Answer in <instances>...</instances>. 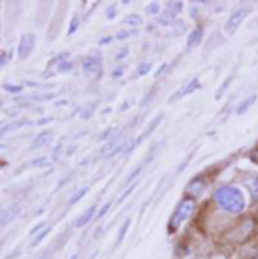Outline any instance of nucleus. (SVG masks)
<instances>
[{
	"mask_svg": "<svg viewBox=\"0 0 258 259\" xmlns=\"http://www.w3.org/2000/svg\"><path fill=\"white\" fill-rule=\"evenodd\" d=\"M243 184L250 191L251 199L258 203V174H243Z\"/></svg>",
	"mask_w": 258,
	"mask_h": 259,
	"instance_id": "nucleus-6",
	"label": "nucleus"
},
{
	"mask_svg": "<svg viewBox=\"0 0 258 259\" xmlns=\"http://www.w3.org/2000/svg\"><path fill=\"white\" fill-rule=\"evenodd\" d=\"M49 234H50V225H49V227H45V228H43V230H42V232H38V234H36V235H34V239H33V242H31V244H33V245H38V244H40V242H42V240H43V239H45V237H47V235H49Z\"/></svg>",
	"mask_w": 258,
	"mask_h": 259,
	"instance_id": "nucleus-16",
	"label": "nucleus"
},
{
	"mask_svg": "<svg viewBox=\"0 0 258 259\" xmlns=\"http://www.w3.org/2000/svg\"><path fill=\"white\" fill-rule=\"evenodd\" d=\"M195 209V199L193 197H185L181 203L177 204V208L174 209L172 217H170V223H169V230H177L181 227L182 222H186L188 218L191 217Z\"/></svg>",
	"mask_w": 258,
	"mask_h": 259,
	"instance_id": "nucleus-2",
	"label": "nucleus"
},
{
	"mask_svg": "<svg viewBox=\"0 0 258 259\" xmlns=\"http://www.w3.org/2000/svg\"><path fill=\"white\" fill-rule=\"evenodd\" d=\"M246 16H248V9H238V11H234L233 14H231V17H227L226 31L229 34H233L236 29H238V26L244 21Z\"/></svg>",
	"mask_w": 258,
	"mask_h": 259,
	"instance_id": "nucleus-4",
	"label": "nucleus"
},
{
	"mask_svg": "<svg viewBox=\"0 0 258 259\" xmlns=\"http://www.w3.org/2000/svg\"><path fill=\"white\" fill-rule=\"evenodd\" d=\"M231 81H233V76H231V77H227L226 81L222 82V86L218 88V91H217V93H215V100H220L222 96H224L226 90H227V88H229V84H231Z\"/></svg>",
	"mask_w": 258,
	"mask_h": 259,
	"instance_id": "nucleus-17",
	"label": "nucleus"
},
{
	"mask_svg": "<svg viewBox=\"0 0 258 259\" xmlns=\"http://www.w3.org/2000/svg\"><path fill=\"white\" fill-rule=\"evenodd\" d=\"M112 16H114V6H112V7H108V17L112 19Z\"/></svg>",
	"mask_w": 258,
	"mask_h": 259,
	"instance_id": "nucleus-36",
	"label": "nucleus"
},
{
	"mask_svg": "<svg viewBox=\"0 0 258 259\" xmlns=\"http://www.w3.org/2000/svg\"><path fill=\"white\" fill-rule=\"evenodd\" d=\"M108 208H110V203H105V204H103V208H102V211L98 213V218H102L103 214L107 213V209H108Z\"/></svg>",
	"mask_w": 258,
	"mask_h": 259,
	"instance_id": "nucleus-30",
	"label": "nucleus"
},
{
	"mask_svg": "<svg viewBox=\"0 0 258 259\" xmlns=\"http://www.w3.org/2000/svg\"><path fill=\"white\" fill-rule=\"evenodd\" d=\"M124 23L126 24H139V23H141V19H139L138 16H129V17H126V19H124Z\"/></svg>",
	"mask_w": 258,
	"mask_h": 259,
	"instance_id": "nucleus-23",
	"label": "nucleus"
},
{
	"mask_svg": "<svg viewBox=\"0 0 258 259\" xmlns=\"http://www.w3.org/2000/svg\"><path fill=\"white\" fill-rule=\"evenodd\" d=\"M182 9V4L181 2H174V4H169V12H177V11H181Z\"/></svg>",
	"mask_w": 258,
	"mask_h": 259,
	"instance_id": "nucleus-24",
	"label": "nucleus"
},
{
	"mask_svg": "<svg viewBox=\"0 0 258 259\" xmlns=\"http://www.w3.org/2000/svg\"><path fill=\"white\" fill-rule=\"evenodd\" d=\"M86 192H88V187H86V186H85V187H81L78 192H74L72 197L69 199V206H72V204H76L78 201H81V199H83V196H85Z\"/></svg>",
	"mask_w": 258,
	"mask_h": 259,
	"instance_id": "nucleus-13",
	"label": "nucleus"
},
{
	"mask_svg": "<svg viewBox=\"0 0 258 259\" xmlns=\"http://www.w3.org/2000/svg\"><path fill=\"white\" fill-rule=\"evenodd\" d=\"M34 43H36V36H34L33 33H24L23 36H21V41H19V48H17V52H19V59H28L29 54L33 52L34 48Z\"/></svg>",
	"mask_w": 258,
	"mask_h": 259,
	"instance_id": "nucleus-3",
	"label": "nucleus"
},
{
	"mask_svg": "<svg viewBox=\"0 0 258 259\" xmlns=\"http://www.w3.org/2000/svg\"><path fill=\"white\" fill-rule=\"evenodd\" d=\"M122 71H124V69H122V67H117V69H114L112 76H114V77H119V76H122Z\"/></svg>",
	"mask_w": 258,
	"mask_h": 259,
	"instance_id": "nucleus-31",
	"label": "nucleus"
},
{
	"mask_svg": "<svg viewBox=\"0 0 258 259\" xmlns=\"http://www.w3.org/2000/svg\"><path fill=\"white\" fill-rule=\"evenodd\" d=\"M139 172H141V165L136 166V168H134V172H133V174H129V177L126 179V184H131V182H133L134 179H136V175H138Z\"/></svg>",
	"mask_w": 258,
	"mask_h": 259,
	"instance_id": "nucleus-22",
	"label": "nucleus"
},
{
	"mask_svg": "<svg viewBox=\"0 0 258 259\" xmlns=\"http://www.w3.org/2000/svg\"><path fill=\"white\" fill-rule=\"evenodd\" d=\"M9 60V55H6V52H2V60H0V64L6 65V62Z\"/></svg>",
	"mask_w": 258,
	"mask_h": 259,
	"instance_id": "nucleus-33",
	"label": "nucleus"
},
{
	"mask_svg": "<svg viewBox=\"0 0 258 259\" xmlns=\"http://www.w3.org/2000/svg\"><path fill=\"white\" fill-rule=\"evenodd\" d=\"M95 213H97V206H90V208L86 209V211L83 213L80 218H76V222H74V227H85L86 223H90L91 220H93Z\"/></svg>",
	"mask_w": 258,
	"mask_h": 259,
	"instance_id": "nucleus-8",
	"label": "nucleus"
},
{
	"mask_svg": "<svg viewBox=\"0 0 258 259\" xmlns=\"http://www.w3.org/2000/svg\"><path fill=\"white\" fill-rule=\"evenodd\" d=\"M150 69H152V62H141L136 69V76H145Z\"/></svg>",
	"mask_w": 258,
	"mask_h": 259,
	"instance_id": "nucleus-19",
	"label": "nucleus"
},
{
	"mask_svg": "<svg viewBox=\"0 0 258 259\" xmlns=\"http://www.w3.org/2000/svg\"><path fill=\"white\" fill-rule=\"evenodd\" d=\"M200 88V81L198 79H193L191 82H188V84L185 86V88H181V90L177 91L176 95H172L170 96V100L169 102H176V100H179V98H182V96H186V95H190V93H193V91H196Z\"/></svg>",
	"mask_w": 258,
	"mask_h": 259,
	"instance_id": "nucleus-7",
	"label": "nucleus"
},
{
	"mask_svg": "<svg viewBox=\"0 0 258 259\" xmlns=\"http://www.w3.org/2000/svg\"><path fill=\"white\" fill-rule=\"evenodd\" d=\"M83 72L88 74V76L98 77L100 72H102V60L98 57H86L83 60Z\"/></svg>",
	"mask_w": 258,
	"mask_h": 259,
	"instance_id": "nucleus-5",
	"label": "nucleus"
},
{
	"mask_svg": "<svg viewBox=\"0 0 258 259\" xmlns=\"http://www.w3.org/2000/svg\"><path fill=\"white\" fill-rule=\"evenodd\" d=\"M215 201L227 213H241L244 209V197L238 187L222 186L215 191Z\"/></svg>",
	"mask_w": 258,
	"mask_h": 259,
	"instance_id": "nucleus-1",
	"label": "nucleus"
},
{
	"mask_svg": "<svg viewBox=\"0 0 258 259\" xmlns=\"http://www.w3.org/2000/svg\"><path fill=\"white\" fill-rule=\"evenodd\" d=\"M117 143H119V139H117V138H114V139H108V143H107V144H103V146H102V149H100V153H102V155H107L108 151H112V149H114V146H116Z\"/></svg>",
	"mask_w": 258,
	"mask_h": 259,
	"instance_id": "nucleus-18",
	"label": "nucleus"
},
{
	"mask_svg": "<svg viewBox=\"0 0 258 259\" xmlns=\"http://www.w3.org/2000/svg\"><path fill=\"white\" fill-rule=\"evenodd\" d=\"M112 39H114V38H110V36H108V38H103V39H100V45H103V43H108V41H112Z\"/></svg>",
	"mask_w": 258,
	"mask_h": 259,
	"instance_id": "nucleus-34",
	"label": "nucleus"
},
{
	"mask_svg": "<svg viewBox=\"0 0 258 259\" xmlns=\"http://www.w3.org/2000/svg\"><path fill=\"white\" fill-rule=\"evenodd\" d=\"M159 4H152V6H148L146 7V12L148 14H157V12H159Z\"/></svg>",
	"mask_w": 258,
	"mask_h": 259,
	"instance_id": "nucleus-25",
	"label": "nucleus"
},
{
	"mask_svg": "<svg viewBox=\"0 0 258 259\" xmlns=\"http://www.w3.org/2000/svg\"><path fill=\"white\" fill-rule=\"evenodd\" d=\"M4 90L9 91V93H21V91H23V86H16V84H4Z\"/></svg>",
	"mask_w": 258,
	"mask_h": 259,
	"instance_id": "nucleus-21",
	"label": "nucleus"
},
{
	"mask_svg": "<svg viewBox=\"0 0 258 259\" xmlns=\"http://www.w3.org/2000/svg\"><path fill=\"white\" fill-rule=\"evenodd\" d=\"M45 163H49V160H47V158H40V160H34L31 165L38 166V165H45Z\"/></svg>",
	"mask_w": 258,
	"mask_h": 259,
	"instance_id": "nucleus-29",
	"label": "nucleus"
},
{
	"mask_svg": "<svg viewBox=\"0 0 258 259\" xmlns=\"http://www.w3.org/2000/svg\"><path fill=\"white\" fill-rule=\"evenodd\" d=\"M154 95H155V91H150V93L146 95V98H145V100H143V102H141V107H145V105H148V103H150V102H152V98H154Z\"/></svg>",
	"mask_w": 258,
	"mask_h": 259,
	"instance_id": "nucleus-26",
	"label": "nucleus"
},
{
	"mask_svg": "<svg viewBox=\"0 0 258 259\" xmlns=\"http://www.w3.org/2000/svg\"><path fill=\"white\" fill-rule=\"evenodd\" d=\"M251 158H253V161H256V163H258V149H256L255 153H253V156H251Z\"/></svg>",
	"mask_w": 258,
	"mask_h": 259,
	"instance_id": "nucleus-35",
	"label": "nucleus"
},
{
	"mask_svg": "<svg viewBox=\"0 0 258 259\" xmlns=\"http://www.w3.org/2000/svg\"><path fill=\"white\" fill-rule=\"evenodd\" d=\"M71 259H80V256H78V254H74V256H71Z\"/></svg>",
	"mask_w": 258,
	"mask_h": 259,
	"instance_id": "nucleus-37",
	"label": "nucleus"
},
{
	"mask_svg": "<svg viewBox=\"0 0 258 259\" xmlns=\"http://www.w3.org/2000/svg\"><path fill=\"white\" fill-rule=\"evenodd\" d=\"M129 225H131V220H126L124 223H122V227H121V230H119V235H117V240H116V245H119L122 240H124L126 232H128Z\"/></svg>",
	"mask_w": 258,
	"mask_h": 259,
	"instance_id": "nucleus-15",
	"label": "nucleus"
},
{
	"mask_svg": "<svg viewBox=\"0 0 258 259\" xmlns=\"http://www.w3.org/2000/svg\"><path fill=\"white\" fill-rule=\"evenodd\" d=\"M255 102H256V95H250L246 100H243V102L239 103V107H238V110H236V113H238V115H243V113H246Z\"/></svg>",
	"mask_w": 258,
	"mask_h": 259,
	"instance_id": "nucleus-12",
	"label": "nucleus"
},
{
	"mask_svg": "<svg viewBox=\"0 0 258 259\" xmlns=\"http://www.w3.org/2000/svg\"><path fill=\"white\" fill-rule=\"evenodd\" d=\"M128 52H129V48H128V47H124V48H122V50L119 52V54L116 55V59H117V60H121L122 57H126V55H128Z\"/></svg>",
	"mask_w": 258,
	"mask_h": 259,
	"instance_id": "nucleus-27",
	"label": "nucleus"
},
{
	"mask_svg": "<svg viewBox=\"0 0 258 259\" xmlns=\"http://www.w3.org/2000/svg\"><path fill=\"white\" fill-rule=\"evenodd\" d=\"M78 24H80V17L74 16L72 19H71V26H69V31H67L69 36H71V34H74V31L78 29Z\"/></svg>",
	"mask_w": 258,
	"mask_h": 259,
	"instance_id": "nucleus-20",
	"label": "nucleus"
},
{
	"mask_svg": "<svg viewBox=\"0 0 258 259\" xmlns=\"http://www.w3.org/2000/svg\"><path fill=\"white\" fill-rule=\"evenodd\" d=\"M134 187H136V184H133V186H131V189H128V191H126V192H124V196H121V199H119V201H117V203H122V201H124V199H126V197H128V196L131 194V191H133V189H134Z\"/></svg>",
	"mask_w": 258,
	"mask_h": 259,
	"instance_id": "nucleus-28",
	"label": "nucleus"
},
{
	"mask_svg": "<svg viewBox=\"0 0 258 259\" xmlns=\"http://www.w3.org/2000/svg\"><path fill=\"white\" fill-rule=\"evenodd\" d=\"M17 213H19V204H14V206H11V208L4 209L2 211V227L9 225V223L17 217Z\"/></svg>",
	"mask_w": 258,
	"mask_h": 259,
	"instance_id": "nucleus-10",
	"label": "nucleus"
},
{
	"mask_svg": "<svg viewBox=\"0 0 258 259\" xmlns=\"http://www.w3.org/2000/svg\"><path fill=\"white\" fill-rule=\"evenodd\" d=\"M52 138H54V133H52V131H45V133L38 134L36 138H34L33 144H31V149H38L42 146H47V144L50 143Z\"/></svg>",
	"mask_w": 258,
	"mask_h": 259,
	"instance_id": "nucleus-9",
	"label": "nucleus"
},
{
	"mask_svg": "<svg viewBox=\"0 0 258 259\" xmlns=\"http://www.w3.org/2000/svg\"><path fill=\"white\" fill-rule=\"evenodd\" d=\"M202 38H203V29L202 28L193 29V31L190 33V36H188V48H193L196 45H200Z\"/></svg>",
	"mask_w": 258,
	"mask_h": 259,
	"instance_id": "nucleus-11",
	"label": "nucleus"
},
{
	"mask_svg": "<svg viewBox=\"0 0 258 259\" xmlns=\"http://www.w3.org/2000/svg\"><path fill=\"white\" fill-rule=\"evenodd\" d=\"M131 34V31H124V33H119V34H116V38L117 39H124V38H128Z\"/></svg>",
	"mask_w": 258,
	"mask_h": 259,
	"instance_id": "nucleus-32",
	"label": "nucleus"
},
{
	"mask_svg": "<svg viewBox=\"0 0 258 259\" xmlns=\"http://www.w3.org/2000/svg\"><path fill=\"white\" fill-rule=\"evenodd\" d=\"M29 120H17V122H12V124H6L2 127V134H6L7 131H12V129H17L21 125H28Z\"/></svg>",
	"mask_w": 258,
	"mask_h": 259,
	"instance_id": "nucleus-14",
	"label": "nucleus"
},
{
	"mask_svg": "<svg viewBox=\"0 0 258 259\" xmlns=\"http://www.w3.org/2000/svg\"><path fill=\"white\" fill-rule=\"evenodd\" d=\"M42 259H47V257H42Z\"/></svg>",
	"mask_w": 258,
	"mask_h": 259,
	"instance_id": "nucleus-38",
	"label": "nucleus"
}]
</instances>
